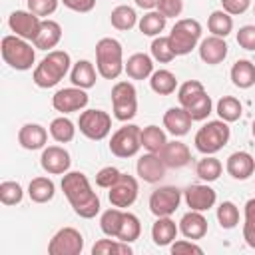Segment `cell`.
<instances>
[{
    "label": "cell",
    "mask_w": 255,
    "mask_h": 255,
    "mask_svg": "<svg viewBox=\"0 0 255 255\" xmlns=\"http://www.w3.org/2000/svg\"><path fill=\"white\" fill-rule=\"evenodd\" d=\"M137 191H139V185H137V179L129 173H122L118 177V181L110 187L108 191V199L114 207H120V209H126L129 205H133V201L137 199Z\"/></svg>",
    "instance_id": "11"
},
{
    "label": "cell",
    "mask_w": 255,
    "mask_h": 255,
    "mask_svg": "<svg viewBox=\"0 0 255 255\" xmlns=\"http://www.w3.org/2000/svg\"><path fill=\"white\" fill-rule=\"evenodd\" d=\"M177 231H179V227L175 225V221L169 215L157 217L155 223L151 225V239L157 247H165V245H171L175 241Z\"/></svg>",
    "instance_id": "25"
},
{
    "label": "cell",
    "mask_w": 255,
    "mask_h": 255,
    "mask_svg": "<svg viewBox=\"0 0 255 255\" xmlns=\"http://www.w3.org/2000/svg\"><path fill=\"white\" fill-rule=\"evenodd\" d=\"M165 169H167V165L163 163L161 155L151 153V151L143 153L135 163V171H137L139 179H143L145 183H157L165 175Z\"/></svg>",
    "instance_id": "17"
},
{
    "label": "cell",
    "mask_w": 255,
    "mask_h": 255,
    "mask_svg": "<svg viewBox=\"0 0 255 255\" xmlns=\"http://www.w3.org/2000/svg\"><path fill=\"white\" fill-rule=\"evenodd\" d=\"M251 133H253V137H255V120H253V124H251Z\"/></svg>",
    "instance_id": "55"
},
{
    "label": "cell",
    "mask_w": 255,
    "mask_h": 255,
    "mask_svg": "<svg viewBox=\"0 0 255 255\" xmlns=\"http://www.w3.org/2000/svg\"><path fill=\"white\" fill-rule=\"evenodd\" d=\"M84 251V237L74 227H62L48 243L50 255H80Z\"/></svg>",
    "instance_id": "10"
},
{
    "label": "cell",
    "mask_w": 255,
    "mask_h": 255,
    "mask_svg": "<svg viewBox=\"0 0 255 255\" xmlns=\"http://www.w3.org/2000/svg\"><path fill=\"white\" fill-rule=\"evenodd\" d=\"M237 44H239L243 50L255 52V26H251V24L241 26L239 32H237Z\"/></svg>",
    "instance_id": "49"
},
{
    "label": "cell",
    "mask_w": 255,
    "mask_h": 255,
    "mask_svg": "<svg viewBox=\"0 0 255 255\" xmlns=\"http://www.w3.org/2000/svg\"><path fill=\"white\" fill-rule=\"evenodd\" d=\"M26 2H28V10L30 12H34L40 18H46V16L56 12L60 0H26Z\"/></svg>",
    "instance_id": "47"
},
{
    "label": "cell",
    "mask_w": 255,
    "mask_h": 255,
    "mask_svg": "<svg viewBox=\"0 0 255 255\" xmlns=\"http://www.w3.org/2000/svg\"><path fill=\"white\" fill-rule=\"evenodd\" d=\"M169 251L173 253V255H181V253H195V255H201L203 253V249L197 245V243H193L191 239H179V241H173L171 243V247H169Z\"/></svg>",
    "instance_id": "50"
},
{
    "label": "cell",
    "mask_w": 255,
    "mask_h": 255,
    "mask_svg": "<svg viewBox=\"0 0 255 255\" xmlns=\"http://www.w3.org/2000/svg\"><path fill=\"white\" fill-rule=\"evenodd\" d=\"M149 50H151V58L159 64H169L175 58V52H173L167 36H155Z\"/></svg>",
    "instance_id": "41"
},
{
    "label": "cell",
    "mask_w": 255,
    "mask_h": 255,
    "mask_svg": "<svg viewBox=\"0 0 255 255\" xmlns=\"http://www.w3.org/2000/svg\"><path fill=\"white\" fill-rule=\"evenodd\" d=\"M165 16L159 14L157 10H147L139 20H137V28L143 36H159L165 28Z\"/></svg>",
    "instance_id": "33"
},
{
    "label": "cell",
    "mask_w": 255,
    "mask_h": 255,
    "mask_svg": "<svg viewBox=\"0 0 255 255\" xmlns=\"http://www.w3.org/2000/svg\"><path fill=\"white\" fill-rule=\"evenodd\" d=\"M110 22H112V26H114L116 30L128 32V30H131V28L137 24V14H135V10H133L131 6L122 4V6H116V8L112 10Z\"/></svg>",
    "instance_id": "32"
},
{
    "label": "cell",
    "mask_w": 255,
    "mask_h": 255,
    "mask_svg": "<svg viewBox=\"0 0 255 255\" xmlns=\"http://www.w3.org/2000/svg\"><path fill=\"white\" fill-rule=\"evenodd\" d=\"M56 193V185L50 177H34L28 185V197L34 203H48Z\"/></svg>",
    "instance_id": "29"
},
{
    "label": "cell",
    "mask_w": 255,
    "mask_h": 255,
    "mask_svg": "<svg viewBox=\"0 0 255 255\" xmlns=\"http://www.w3.org/2000/svg\"><path fill=\"white\" fill-rule=\"evenodd\" d=\"M8 26H10V30H12L16 36L34 42V38H36L38 32H40L42 18L36 16L34 12H30V10H14V12L8 16Z\"/></svg>",
    "instance_id": "13"
},
{
    "label": "cell",
    "mask_w": 255,
    "mask_h": 255,
    "mask_svg": "<svg viewBox=\"0 0 255 255\" xmlns=\"http://www.w3.org/2000/svg\"><path fill=\"white\" fill-rule=\"evenodd\" d=\"M221 6L227 14L231 16H239V14H245L251 6V0H221Z\"/></svg>",
    "instance_id": "52"
},
{
    "label": "cell",
    "mask_w": 255,
    "mask_h": 255,
    "mask_svg": "<svg viewBox=\"0 0 255 255\" xmlns=\"http://www.w3.org/2000/svg\"><path fill=\"white\" fill-rule=\"evenodd\" d=\"M207 28H209L211 36L227 38L231 34V30H233V18L225 10H213L209 14V18H207Z\"/></svg>",
    "instance_id": "31"
},
{
    "label": "cell",
    "mask_w": 255,
    "mask_h": 255,
    "mask_svg": "<svg viewBox=\"0 0 255 255\" xmlns=\"http://www.w3.org/2000/svg\"><path fill=\"white\" fill-rule=\"evenodd\" d=\"M122 215H124V211L120 207H114V205H112V209L102 213L100 229L104 231V235H108V237H116L118 235V229H120V223H122Z\"/></svg>",
    "instance_id": "42"
},
{
    "label": "cell",
    "mask_w": 255,
    "mask_h": 255,
    "mask_svg": "<svg viewBox=\"0 0 255 255\" xmlns=\"http://www.w3.org/2000/svg\"><path fill=\"white\" fill-rule=\"evenodd\" d=\"M215 112H217L219 120L231 124V122H237V120L241 118L243 106H241V102H239L237 98H233V96H223V98L217 102Z\"/></svg>",
    "instance_id": "35"
},
{
    "label": "cell",
    "mask_w": 255,
    "mask_h": 255,
    "mask_svg": "<svg viewBox=\"0 0 255 255\" xmlns=\"http://www.w3.org/2000/svg\"><path fill=\"white\" fill-rule=\"evenodd\" d=\"M167 38L175 56H185L197 46L201 38V24L195 18H181L175 22Z\"/></svg>",
    "instance_id": "6"
},
{
    "label": "cell",
    "mask_w": 255,
    "mask_h": 255,
    "mask_svg": "<svg viewBox=\"0 0 255 255\" xmlns=\"http://www.w3.org/2000/svg\"><path fill=\"white\" fill-rule=\"evenodd\" d=\"M191 116L187 114V110L185 108H169L165 114H163V128L171 133V135H175V137H181V135H185V133H189V129H191Z\"/></svg>",
    "instance_id": "20"
},
{
    "label": "cell",
    "mask_w": 255,
    "mask_h": 255,
    "mask_svg": "<svg viewBox=\"0 0 255 255\" xmlns=\"http://www.w3.org/2000/svg\"><path fill=\"white\" fill-rule=\"evenodd\" d=\"M48 141V131L40 124H24L18 131V143L24 149H42Z\"/></svg>",
    "instance_id": "23"
},
{
    "label": "cell",
    "mask_w": 255,
    "mask_h": 255,
    "mask_svg": "<svg viewBox=\"0 0 255 255\" xmlns=\"http://www.w3.org/2000/svg\"><path fill=\"white\" fill-rule=\"evenodd\" d=\"M139 233H141V223H139L137 215H133V213H129V211H124L116 239H120V241H124V243H133V241L139 237Z\"/></svg>",
    "instance_id": "34"
},
{
    "label": "cell",
    "mask_w": 255,
    "mask_h": 255,
    "mask_svg": "<svg viewBox=\"0 0 255 255\" xmlns=\"http://www.w3.org/2000/svg\"><path fill=\"white\" fill-rule=\"evenodd\" d=\"M217 221L223 229H233L239 223V209L233 201H223L217 207Z\"/></svg>",
    "instance_id": "43"
},
{
    "label": "cell",
    "mask_w": 255,
    "mask_h": 255,
    "mask_svg": "<svg viewBox=\"0 0 255 255\" xmlns=\"http://www.w3.org/2000/svg\"><path fill=\"white\" fill-rule=\"evenodd\" d=\"M62 40V26L56 22V20H42V26H40V32L38 36L34 38V48L38 50H52L60 44Z\"/></svg>",
    "instance_id": "24"
},
{
    "label": "cell",
    "mask_w": 255,
    "mask_h": 255,
    "mask_svg": "<svg viewBox=\"0 0 255 255\" xmlns=\"http://www.w3.org/2000/svg\"><path fill=\"white\" fill-rule=\"evenodd\" d=\"M205 94V88L201 82L197 80H187L183 82L179 88H177V100H179V106L181 108H189L195 100H199L201 96Z\"/></svg>",
    "instance_id": "38"
},
{
    "label": "cell",
    "mask_w": 255,
    "mask_h": 255,
    "mask_svg": "<svg viewBox=\"0 0 255 255\" xmlns=\"http://www.w3.org/2000/svg\"><path fill=\"white\" fill-rule=\"evenodd\" d=\"M141 147V129L135 124L122 126L118 131H114L110 139V151L116 157H133Z\"/></svg>",
    "instance_id": "8"
},
{
    "label": "cell",
    "mask_w": 255,
    "mask_h": 255,
    "mask_svg": "<svg viewBox=\"0 0 255 255\" xmlns=\"http://www.w3.org/2000/svg\"><path fill=\"white\" fill-rule=\"evenodd\" d=\"M124 50L116 38H102L96 44V68L106 80H116L124 72Z\"/></svg>",
    "instance_id": "3"
},
{
    "label": "cell",
    "mask_w": 255,
    "mask_h": 255,
    "mask_svg": "<svg viewBox=\"0 0 255 255\" xmlns=\"http://www.w3.org/2000/svg\"><path fill=\"white\" fill-rule=\"evenodd\" d=\"M179 231L185 239H191V241L203 239L207 233V219L203 217V211L189 209L179 221Z\"/></svg>",
    "instance_id": "21"
},
{
    "label": "cell",
    "mask_w": 255,
    "mask_h": 255,
    "mask_svg": "<svg viewBox=\"0 0 255 255\" xmlns=\"http://www.w3.org/2000/svg\"><path fill=\"white\" fill-rule=\"evenodd\" d=\"M231 82L239 90H247L255 84V64L251 60H237L231 66Z\"/></svg>",
    "instance_id": "28"
},
{
    "label": "cell",
    "mask_w": 255,
    "mask_h": 255,
    "mask_svg": "<svg viewBox=\"0 0 255 255\" xmlns=\"http://www.w3.org/2000/svg\"><path fill=\"white\" fill-rule=\"evenodd\" d=\"M62 191L68 197L76 215L92 219L100 213V197L92 191L88 177L82 171H68L62 177Z\"/></svg>",
    "instance_id": "1"
},
{
    "label": "cell",
    "mask_w": 255,
    "mask_h": 255,
    "mask_svg": "<svg viewBox=\"0 0 255 255\" xmlns=\"http://www.w3.org/2000/svg\"><path fill=\"white\" fill-rule=\"evenodd\" d=\"M229 135H231V129L227 126V122L223 120H211L207 122L205 126H201L193 137V143H195V149L203 155H213L217 153L219 149H223L229 141Z\"/></svg>",
    "instance_id": "5"
},
{
    "label": "cell",
    "mask_w": 255,
    "mask_h": 255,
    "mask_svg": "<svg viewBox=\"0 0 255 255\" xmlns=\"http://www.w3.org/2000/svg\"><path fill=\"white\" fill-rule=\"evenodd\" d=\"M120 175H122V171H120L118 167L106 165V167H102V169L96 173V183H98L100 187H104V189H110V187L118 181Z\"/></svg>",
    "instance_id": "48"
},
{
    "label": "cell",
    "mask_w": 255,
    "mask_h": 255,
    "mask_svg": "<svg viewBox=\"0 0 255 255\" xmlns=\"http://www.w3.org/2000/svg\"><path fill=\"white\" fill-rule=\"evenodd\" d=\"M0 52H2V60L18 72L30 70L36 60V50L32 48V44H28V40H24L16 34L2 38Z\"/></svg>",
    "instance_id": "4"
},
{
    "label": "cell",
    "mask_w": 255,
    "mask_h": 255,
    "mask_svg": "<svg viewBox=\"0 0 255 255\" xmlns=\"http://www.w3.org/2000/svg\"><path fill=\"white\" fill-rule=\"evenodd\" d=\"M52 106L60 114L80 112V110H84L88 106V94H86V90H82L78 86L64 88V90H58L52 96Z\"/></svg>",
    "instance_id": "14"
},
{
    "label": "cell",
    "mask_w": 255,
    "mask_h": 255,
    "mask_svg": "<svg viewBox=\"0 0 255 255\" xmlns=\"http://www.w3.org/2000/svg\"><path fill=\"white\" fill-rule=\"evenodd\" d=\"M92 253L94 255H131V247H129V243H124L120 239H116V241L100 239L94 243Z\"/></svg>",
    "instance_id": "40"
},
{
    "label": "cell",
    "mask_w": 255,
    "mask_h": 255,
    "mask_svg": "<svg viewBox=\"0 0 255 255\" xmlns=\"http://www.w3.org/2000/svg\"><path fill=\"white\" fill-rule=\"evenodd\" d=\"M211 108H213V102H211L209 94L205 92L199 100H195V102H193L189 108H185V110H187V114L191 116L193 122H203V120L211 114Z\"/></svg>",
    "instance_id": "46"
},
{
    "label": "cell",
    "mask_w": 255,
    "mask_h": 255,
    "mask_svg": "<svg viewBox=\"0 0 255 255\" xmlns=\"http://www.w3.org/2000/svg\"><path fill=\"white\" fill-rule=\"evenodd\" d=\"M24 197V189L18 181H2L0 183V201L4 205H16Z\"/></svg>",
    "instance_id": "45"
},
{
    "label": "cell",
    "mask_w": 255,
    "mask_h": 255,
    "mask_svg": "<svg viewBox=\"0 0 255 255\" xmlns=\"http://www.w3.org/2000/svg\"><path fill=\"white\" fill-rule=\"evenodd\" d=\"M149 86L157 96H169L177 88V78L169 70H155L149 76Z\"/></svg>",
    "instance_id": "30"
},
{
    "label": "cell",
    "mask_w": 255,
    "mask_h": 255,
    "mask_svg": "<svg viewBox=\"0 0 255 255\" xmlns=\"http://www.w3.org/2000/svg\"><path fill=\"white\" fill-rule=\"evenodd\" d=\"M124 70L131 80H145L153 74V60H151V56L137 52V54H131L128 58Z\"/></svg>",
    "instance_id": "26"
},
{
    "label": "cell",
    "mask_w": 255,
    "mask_h": 255,
    "mask_svg": "<svg viewBox=\"0 0 255 255\" xmlns=\"http://www.w3.org/2000/svg\"><path fill=\"white\" fill-rule=\"evenodd\" d=\"M243 239H245V243H247L251 249H255V197L247 199V203H245Z\"/></svg>",
    "instance_id": "44"
},
{
    "label": "cell",
    "mask_w": 255,
    "mask_h": 255,
    "mask_svg": "<svg viewBox=\"0 0 255 255\" xmlns=\"http://www.w3.org/2000/svg\"><path fill=\"white\" fill-rule=\"evenodd\" d=\"M112 108L114 118L120 122H128L137 114V92L131 82H118L112 88Z\"/></svg>",
    "instance_id": "7"
},
{
    "label": "cell",
    "mask_w": 255,
    "mask_h": 255,
    "mask_svg": "<svg viewBox=\"0 0 255 255\" xmlns=\"http://www.w3.org/2000/svg\"><path fill=\"white\" fill-rule=\"evenodd\" d=\"M96 78H98V74H96V68H94V64L90 60H80L70 70L72 84L78 86V88H82V90L94 88L96 86Z\"/></svg>",
    "instance_id": "27"
},
{
    "label": "cell",
    "mask_w": 255,
    "mask_h": 255,
    "mask_svg": "<svg viewBox=\"0 0 255 255\" xmlns=\"http://www.w3.org/2000/svg\"><path fill=\"white\" fill-rule=\"evenodd\" d=\"M157 2L159 0H135V6H139L143 10H153V8H157Z\"/></svg>",
    "instance_id": "54"
},
{
    "label": "cell",
    "mask_w": 255,
    "mask_h": 255,
    "mask_svg": "<svg viewBox=\"0 0 255 255\" xmlns=\"http://www.w3.org/2000/svg\"><path fill=\"white\" fill-rule=\"evenodd\" d=\"M181 201V191L173 185H163L155 191H151L149 195V211L155 217H165L175 213V209L179 207Z\"/></svg>",
    "instance_id": "12"
},
{
    "label": "cell",
    "mask_w": 255,
    "mask_h": 255,
    "mask_svg": "<svg viewBox=\"0 0 255 255\" xmlns=\"http://www.w3.org/2000/svg\"><path fill=\"white\" fill-rule=\"evenodd\" d=\"M50 135H52L58 143H68V141H72L74 135H76V126H74V122H70L68 118L60 116V118L52 120V124H50Z\"/></svg>",
    "instance_id": "39"
},
{
    "label": "cell",
    "mask_w": 255,
    "mask_h": 255,
    "mask_svg": "<svg viewBox=\"0 0 255 255\" xmlns=\"http://www.w3.org/2000/svg\"><path fill=\"white\" fill-rule=\"evenodd\" d=\"M221 171H223V165H221V161L217 159V157H213V155H205V157H201L197 163H195V173H197V177L199 179H203V181H215L219 175H221Z\"/></svg>",
    "instance_id": "37"
},
{
    "label": "cell",
    "mask_w": 255,
    "mask_h": 255,
    "mask_svg": "<svg viewBox=\"0 0 255 255\" xmlns=\"http://www.w3.org/2000/svg\"><path fill=\"white\" fill-rule=\"evenodd\" d=\"M70 66H72V60H70V54L64 52V50H50L48 56L34 68V84L38 88H54L68 72H70Z\"/></svg>",
    "instance_id": "2"
},
{
    "label": "cell",
    "mask_w": 255,
    "mask_h": 255,
    "mask_svg": "<svg viewBox=\"0 0 255 255\" xmlns=\"http://www.w3.org/2000/svg\"><path fill=\"white\" fill-rule=\"evenodd\" d=\"M66 8L74 10V12H80V14H86L90 10H94L96 6V0H60Z\"/></svg>",
    "instance_id": "53"
},
{
    "label": "cell",
    "mask_w": 255,
    "mask_h": 255,
    "mask_svg": "<svg viewBox=\"0 0 255 255\" xmlns=\"http://www.w3.org/2000/svg\"><path fill=\"white\" fill-rule=\"evenodd\" d=\"M183 199H185L189 209H193V211H207V209H211L215 205L217 193L207 183H195V185H189L183 191Z\"/></svg>",
    "instance_id": "16"
},
{
    "label": "cell",
    "mask_w": 255,
    "mask_h": 255,
    "mask_svg": "<svg viewBox=\"0 0 255 255\" xmlns=\"http://www.w3.org/2000/svg\"><path fill=\"white\" fill-rule=\"evenodd\" d=\"M183 10V0H159L157 2V12L163 14L165 18H175Z\"/></svg>",
    "instance_id": "51"
},
{
    "label": "cell",
    "mask_w": 255,
    "mask_h": 255,
    "mask_svg": "<svg viewBox=\"0 0 255 255\" xmlns=\"http://www.w3.org/2000/svg\"><path fill=\"white\" fill-rule=\"evenodd\" d=\"M225 169L227 173L233 177V179H249L255 171V159L249 151H233L229 157H227V163H225Z\"/></svg>",
    "instance_id": "18"
},
{
    "label": "cell",
    "mask_w": 255,
    "mask_h": 255,
    "mask_svg": "<svg viewBox=\"0 0 255 255\" xmlns=\"http://www.w3.org/2000/svg\"><path fill=\"white\" fill-rule=\"evenodd\" d=\"M70 153L60 147V145H48L44 147L42 155H40V165L46 173L50 175H64L70 171Z\"/></svg>",
    "instance_id": "15"
},
{
    "label": "cell",
    "mask_w": 255,
    "mask_h": 255,
    "mask_svg": "<svg viewBox=\"0 0 255 255\" xmlns=\"http://www.w3.org/2000/svg\"><path fill=\"white\" fill-rule=\"evenodd\" d=\"M159 155H161L163 163H165L167 167H171V169L185 167V165L191 161V151H189V147H187L183 141H177V139L167 141V143L163 145V149L159 151Z\"/></svg>",
    "instance_id": "22"
},
{
    "label": "cell",
    "mask_w": 255,
    "mask_h": 255,
    "mask_svg": "<svg viewBox=\"0 0 255 255\" xmlns=\"http://www.w3.org/2000/svg\"><path fill=\"white\" fill-rule=\"evenodd\" d=\"M165 143H167V137L159 126H147L141 129V147H145L147 151L159 153Z\"/></svg>",
    "instance_id": "36"
},
{
    "label": "cell",
    "mask_w": 255,
    "mask_h": 255,
    "mask_svg": "<svg viewBox=\"0 0 255 255\" xmlns=\"http://www.w3.org/2000/svg\"><path fill=\"white\" fill-rule=\"evenodd\" d=\"M78 128L88 139L100 141V139L108 137V133L112 129V118L104 110H86L80 114Z\"/></svg>",
    "instance_id": "9"
},
{
    "label": "cell",
    "mask_w": 255,
    "mask_h": 255,
    "mask_svg": "<svg viewBox=\"0 0 255 255\" xmlns=\"http://www.w3.org/2000/svg\"><path fill=\"white\" fill-rule=\"evenodd\" d=\"M227 42H225V38H219V36H209V38H205V40H201L199 42V58L205 62V64H209V66H217V64H221L223 60H225V56H227Z\"/></svg>",
    "instance_id": "19"
}]
</instances>
